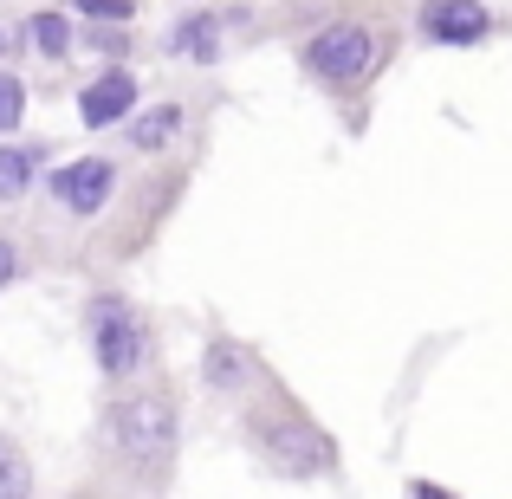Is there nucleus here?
Wrapping results in <instances>:
<instances>
[{
	"mask_svg": "<svg viewBox=\"0 0 512 499\" xmlns=\"http://www.w3.org/2000/svg\"><path fill=\"white\" fill-rule=\"evenodd\" d=\"M299 59H305V72H312L318 85H331V91H357L363 78L383 72L389 39L376 33V26H363V20H331V26H318V33L299 46Z\"/></svg>",
	"mask_w": 512,
	"mask_h": 499,
	"instance_id": "nucleus-1",
	"label": "nucleus"
},
{
	"mask_svg": "<svg viewBox=\"0 0 512 499\" xmlns=\"http://www.w3.org/2000/svg\"><path fill=\"white\" fill-rule=\"evenodd\" d=\"M253 448L266 454L273 474H292V480H318L338 467V448L331 435L299 409H279V415H253Z\"/></svg>",
	"mask_w": 512,
	"mask_h": 499,
	"instance_id": "nucleus-2",
	"label": "nucleus"
},
{
	"mask_svg": "<svg viewBox=\"0 0 512 499\" xmlns=\"http://www.w3.org/2000/svg\"><path fill=\"white\" fill-rule=\"evenodd\" d=\"M111 441L143 467V474L169 467V454H175V409H169V396H124L111 409Z\"/></svg>",
	"mask_w": 512,
	"mask_h": 499,
	"instance_id": "nucleus-3",
	"label": "nucleus"
},
{
	"mask_svg": "<svg viewBox=\"0 0 512 499\" xmlns=\"http://www.w3.org/2000/svg\"><path fill=\"white\" fill-rule=\"evenodd\" d=\"M91 344H98L104 376H130V370H143L150 331H143V318L124 299H91Z\"/></svg>",
	"mask_w": 512,
	"mask_h": 499,
	"instance_id": "nucleus-4",
	"label": "nucleus"
},
{
	"mask_svg": "<svg viewBox=\"0 0 512 499\" xmlns=\"http://www.w3.org/2000/svg\"><path fill=\"white\" fill-rule=\"evenodd\" d=\"M493 7L487 0H422V13H415V33L428 39V46H480V39H493Z\"/></svg>",
	"mask_w": 512,
	"mask_h": 499,
	"instance_id": "nucleus-5",
	"label": "nucleus"
},
{
	"mask_svg": "<svg viewBox=\"0 0 512 499\" xmlns=\"http://www.w3.org/2000/svg\"><path fill=\"white\" fill-rule=\"evenodd\" d=\"M52 201L59 208H72V214H98L104 201H111V188H117V169L104 163V156H78V163H65V169H52Z\"/></svg>",
	"mask_w": 512,
	"mask_h": 499,
	"instance_id": "nucleus-6",
	"label": "nucleus"
},
{
	"mask_svg": "<svg viewBox=\"0 0 512 499\" xmlns=\"http://www.w3.org/2000/svg\"><path fill=\"white\" fill-rule=\"evenodd\" d=\"M130 104H137V78H130L124 65L98 72L85 91H78V117H85V130H111V124H124Z\"/></svg>",
	"mask_w": 512,
	"mask_h": 499,
	"instance_id": "nucleus-7",
	"label": "nucleus"
},
{
	"mask_svg": "<svg viewBox=\"0 0 512 499\" xmlns=\"http://www.w3.org/2000/svg\"><path fill=\"white\" fill-rule=\"evenodd\" d=\"M201 376H208V389H247L253 383V350L234 344V337H214Z\"/></svg>",
	"mask_w": 512,
	"mask_h": 499,
	"instance_id": "nucleus-8",
	"label": "nucleus"
},
{
	"mask_svg": "<svg viewBox=\"0 0 512 499\" xmlns=\"http://www.w3.org/2000/svg\"><path fill=\"white\" fill-rule=\"evenodd\" d=\"M169 52L188 59V65H214V52H221V20H214V13H188L169 33Z\"/></svg>",
	"mask_w": 512,
	"mask_h": 499,
	"instance_id": "nucleus-9",
	"label": "nucleus"
},
{
	"mask_svg": "<svg viewBox=\"0 0 512 499\" xmlns=\"http://www.w3.org/2000/svg\"><path fill=\"white\" fill-rule=\"evenodd\" d=\"M39 150H20V143H0V201H20L26 182H33Z\"/></svg>",
	"mask_w": 512,
	"mask_h": 499,
	"instance_id": "nucleus-10",
	"label": "nucleus"
},
{
	"mask_svg": "<svg viewBox=\"0 0 512 499\" xmlns=\"http://www.w3.org/2000/svg\"><path fill=\"white\" fill-rule=\"evenodd\" d=\"M175 130H182V111H175V104H156V111H143L137 124H130V143H137V150H163Z\"/></svg>",
	"mask_w": 512,
	"mask_h": 499,
	"instance_id": "nucleus-11",
	"label": "nucleus"
},
{
	"mask_svg": "<svg viewBox=\"0 0 512 499\" xmlns=\"http://www.w3.org/2000/svg\"><path fill=\"white\" fill-rule=\"evenodd\" d=\"M33 46H39V59H72V20L65 13H33Z\"/></svg>",
	"mask_w": 512,
	"mask_h": 499,
	"instance_id": "nucleus-12",
	"label": "nucleus"
},
{
	"mask_svg": "<svg viewBox=\"0 0 512 499\" xmlns=\"http://www.w3.org/2000/svg\"><path fill=\"white\" fill-rule=\"evenodd\" d=\"M0 499H33V467L7 435H0Z\"/></svg>",
	"mask_w": 512,
	"mask_h": 499,
	"instance_id": "nucleus-13",
	"label": "nucleus"
},
{
	"mask_svg": "<svg viewBox=\"0 0 512 499\" xmlns=\"http://www.w3.org/2000/svg\"><path fill=\"white\" fill-rule=\"evenodd\" d=\"M20 111H26V85L13 72H0V130L20 124Z\"/></svg>",
	"mask_w": 512,
	"mask_h": 499,
	"instance_id": "nucleus-14",
	"label": "nucleus"
},
{
	"mask_svg": "<svg viewBox=\"0 0 512 499\" xmlns=\"http://www.w3.org/2000/svg\"><path fill=\"white\" fill-rule=\"evenodd\" d=\"M78 13H85V20H111V26H124L130 13H137V0H78Z\"/></svg>",
	"mask_w": 512,
	"mask_h": 499,
	"instance_id": "nucleus-15",
	"label": "nucleus"
},
{
	"mask_svg": "<svg viewBox=\"0 0 512 499\" xmlns=\"http://www.w3.org/2000/svg\"><path fill=\"white\" fill-rule=\"evenodd\" d=\"M85 39H91V52H104V59H124V52H130L124 46V26H91Z\"/></svg>",
	"mask_w": 512,
	"mask_h": 499,
	"instance_id": "nucleus-16",
	"label": "nucleus"
},
{
	"mask_svg": "<svg viewBox=\"0 0 512 499\" xmlns=\"http://www.w3.org/2000/svg\"><path fill=\"white\" fill-rule=\"evenodd\" d=\"M409 499H461V493H448L441 480H409Z\"/></svg>",
	"mask_w": 512,
	"mask_h": 499,
	"instance_id": "nucleus-17",
	"label": "nucleus"
},
{
	"mask_svg": "<svg viewBox=\"0 0 512 499\" xmlns=\"http://www.w3.org/2000/svg\"><path fill=\"white\" fill-rule=\"evenodd\" d=\"M13 273H20V253H13V247H7V240H0V286H7V279H13Z\"/></svg>",
	"mask_w": 512,
	"mask_h": 499,
	"instance_id": "nucleus-18",
	"label": "nucleus"
},
{
	"mask_svg": "<svg viewBox=\"0 0 512 499\" xmlns=\"http://www.w3.org/2000/svg\"><path fill=\"white\" fill-rule=\"evenodd\" d=\"M0 59H7V33H0Z\"/></svg>",
	"mask_w": 512,
	"mask_h": 499,
	"instance_id": "nucleus-19",
	"label": "nucleus"
}]
</instances>
